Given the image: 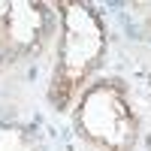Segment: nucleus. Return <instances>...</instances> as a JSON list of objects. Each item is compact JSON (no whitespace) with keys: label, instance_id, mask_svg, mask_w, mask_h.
<instances>
[{"label":"nucleus","instance_id":"f257e3e1","mask_svg":"<svg viewBox=\"0 0 151 151\" xmlns=\"http://www.w3.org/2000/svg\"><path fill=\"white\" fill-rule=\"evenodd\" d=\"M64 15V33H60V52H58V70L52 82V103L58 109H67L91 70L103 60L106 48V30L100 15L88 3H58Z\"/></svg>","mask_w":151,"mask_h":151},{"label":"nucleus","instance_id":"f03ea898","mask_svg":"<svg viewBox=\"0 0 151 151\" xmlns=\"http://www.w3.org/2000/svg\"><path fill=\"white\" fill-rule=\"evenodd\" d=\"M79 133L106 151H130L136 142V118L127 94L115 82H97L79 100Z\"/></svg>","mask_w":151,"mask_h":151},{"label":"nucleus","instance_id":"7ed1b4c3","mask_svg":"<svg viewBox=\"0 0 151 151\" xmlns=\"http://www.w3.org/2000/svg\"><path fill=\"white\" fill-rule=\"evenodd\" d=\"M45 3H30V0H9V12L3 24L0 40H6L9 48L15 52H27L36 45V40L42 36V24H45Z\"/></svg>","mask_w":151,"mask_h":151},{"label":"nucleus","instance_id":"20e7f679","mask_svg":"<svg viewBox=\"0 0 151 151\" xmlns=\"http://www.w3.org/2000/svg\"><path fill=\"white\" fill-rule=\"evenodd\" d=\"M148 151H151V136H148Z\"/></svg>","mask_w":151,"mask_h":151}]
</instances>
